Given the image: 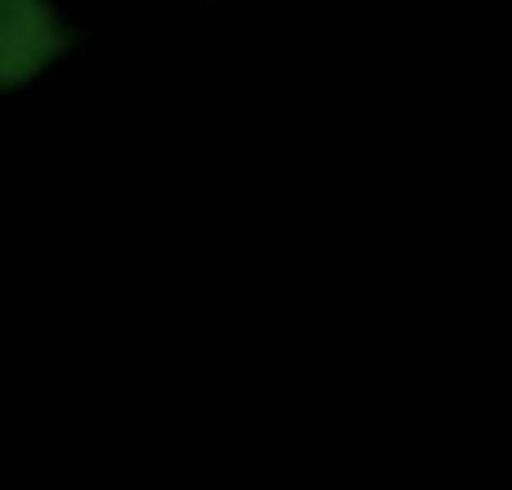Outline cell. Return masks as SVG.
Instances as JSON below:
<instances>
[{
	"mask_svg": "<svg viewBox=\"0 0 512 490\" xmlns=\"http://www.w3.org/2000/svg\"><path fill=\"white\" fill-rule=\"evenodd\" d=\"M59 54V23L50 0H0V72L18 86Z\"/></svg>",
	"mask_w": 512,
	"mask_h": 490,
	"instance_id": "cell-1",
	"label": "cell"
}]
</instances>
